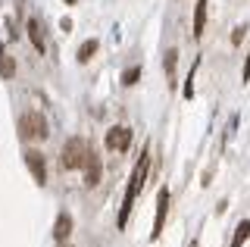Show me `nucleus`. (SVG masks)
<instances>
[{"mask_svg": "<svg viewBox=\"0 0 250 247\" xmlns=\"http://www.w3.org/2000/svg\"><path fill=\"white\" fill-rule=\"evenodd\" d=\"M147 169H150V157H147V150H144V153H141V160H138V166H135V172H131V179H128V188H125V197H122V206H119V222H116L119 228H125V226H128L131 206H135V197H138V191L144 188Z\"/></svg>", "mask_w": 250, "mask_h": 247, "instance_id": "f257e3e1", "label": "nucleus"}, {"mask_svg": "<svg viewBox=\"0 0 250 247\" xmlns=\"http://www.w3.org/2000/svg\"><path fill=\"white\" fill-rule=\"evenodd\" d=\"M47 135H50V125H47V119L38 110H28L19 116V138L22 141H44Z\"/></svg>", "mask_w": 250, "mask_h": 247, "instance_id": "f03ea898", "label": "nucleus"}, {"mask_svg": "<svg viewBox=\"0 0 250 247\" xmlns=\"http://www.w3.org/2000/svg\"><path fill=\"white\" fill-rule=\"evenodd\" d=\"M88 147L91 144L84 141V138H69V141L62 144V150H60V166L62 169H82L84 157H88Z\"/></svg>", "mask_w": 250, "mask_h": 247, "instance_id": "7ed1b4c3", "label": "nucleus"}, {"mask_svg": "<svg viewBox=\"0 0 250 247\" xmlns=\"http://www.w3.org/2000/svg\"><path fill=\"white\" fill-rule=\"evenodd\" d=\"M25 166H28L31 179H35L38 185H47V160H44V153L38 150V147H28L25 150Z\"/></svg>", "mask_w": 250, "mask_h": 247, "instance_id": "20e7f679", "label": "nucleus"}, {"mask_svg": "<svg viewBox=\"0 0 250 247\" xmlns=\"http://www.w3.org/2000/svg\"><path fill=\"white\" fill-rule=\"evenodd\" d=\"M82 169H84V185H88V188L100 185V179H104V163H100V157H97L94 147H88V157H84Z\"/></svg>", "mask_w": 250, "mask_h": 247, "instance_id": "39448f33", "label": "nucleus"}, {"mask_svg": "<svg viewBox=\"0 0 250 247\" xmlns=\"http://www.w3.org/2000/svg\"><path fill=\"white\" fill-rule=\"evenodd\" d=\"M166 213H169V188L163 185L160 194H156V219H153V231H150L153 241L163 235V222H166Z\"/></svg>", "mask_w": 250, "mask_h": 247, "instance_id": "423d86ee", "label": "nucleus"}, {"mask_svg": "<svg viewBox=\"0 0 250 247\" xmlns=\"http://www.w3.org/2000/svg\"><path fill=\"white\" fill-rule=\"evenodd\" d=\"M106 147H109V150L125 153V150L131 147V128H125V125L109 128V132H106Z\"/></svg>", "mask_w": 250, "mask_h": 247, "instance_id": "0eeeda50", "label": "nucleus"}, {"mask_svg": "<svg viewBox=\"0 0 250 247\" xmlns=\"http://www.w3.org/2000/svg\"><path fill=\"white\" fill-rule=\"evenodd\" d=\"M69 235H72V216L62 210L57 216V222H53V241H57V244H66Z\"/></svg>", "mask_w": 250, "mask_h": 247, "instance_id": "6e6552de", "label": "nucleus"}, {"mask_svg": "<svg viewBox=\"0 0 250 247\" xmlns=\"http://www.w3.org/2000/svg\"><path fill=\"white\" fill-rule=\"evenodd\" d=\"M203 28H207V0H197L194 3V38H203Z\"/></svg>", "mask_w": 250, "mask_h": 247, "instance_id": "1a4fd4ad", "label": "nucleus"}, {"mask_svg": "<svg viewBox=\"0 0 250 247\" xmlns=\"http://www.w3.org/2000/svg\"><path fill=\"white\" fill-rule=\"evenodd\" d=\"M28 38H31V44H35V50L44 53V35H41V22L38 19H28Z\"/></svg>", "mask_w": 250, "mask_h": 247, "instance_id": "9d476101", "label": "nucleus"}, {"mask_svg": "<svg viewBox=\"0 0 250 247\" xmlns=\"http://www.w3.org/2000/svg\"><path fill=\"white\" fill-rule=\"evenodd\" d=\"M13 75H16V57L0 50V79H13Z\"/></svg>", "mask_w": 250, "mask_h": 247, "instance_id": "9b49d317", "label": "nucleus"}, {"mask_svg": "<svg viewBox=\"0 0 250 247\" xmlns=\"http://www.w3.org/2000/svg\"><path fill=\"white\" fill-rule=\"evenodd\" d=\"M94 53H97V38H91V41H84L82 47H78V63H88Z\"/></svg>", "mask_w": 250, "mask_h": 247, "instance_id": "f8f14e48", "label": "nucleus"}, {"mask_svg": "<svg viewBox=\"0 0 250 247\" xmlns=\"http://www.w3.org/2000/svg\"><path fill=\"white\" fill-rule=\"evenodd\" d=\"M175 63H178V50H175V47H169V50H166V60H163V69H166L169 79L175 75Z\"/></svg>", "mask_w": 250, "mask_h": 247, "instance_id": "ddd939ff", "label": "nucleus"}, {"mask_svg": "<svg viewBox=\"0 0 250 247\" xmlns=\"http://www.w3.org/2000/svg\"><path fill=\"white\" fill-rule=\"evenodd\" d=\"M247 238H250V219L238 226V231H234V244H231V247H241V244L247 241Z\"/></svg>", "mask_w": 250, "mask_h": 247, "instance_id": "4468645a", "label": "nucleus"}, {"mask_svg": "<svg viewBox=\"0 0 250 247\" xmlns=\"http://www.w3.org/2000/svg\"><path fill=\"white\" fill-rule=\"evenodd\" d=\"M138 79H141V66H131V69H125V72H122V84H125V88H131Z\"/></svg>", "mask_w": 250, "mask_h": 247, "instance_id": "2eb2a0df", "label": "nucleus"}, {"mask_svg": "<svg viewBox=\"0 0 250 247\" xmlns=\"http://www.w3.org/2000/svg\"><path fill=\"white\" fill-rule=\"evenodd\" d=\"M241 82H250V53H247V60H244V72H241Z\"/></svg>", "mask_w": 250, "mask_h": 247, "instance_id": "dca6fc26", "label": "nucleus"}]
</instances>
